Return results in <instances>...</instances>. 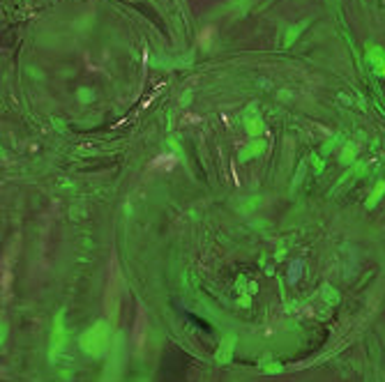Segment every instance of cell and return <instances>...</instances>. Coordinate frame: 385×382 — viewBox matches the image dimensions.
I'll list each match as a JSON object with an SVG mask.
<instances>
[{"mask_svg": "<svg viewBox=\"0 0 385 382\" xmlns=\"http://www.w3.org/2000/svg\"><path fill=\"white\" fill-rule=\"evenodd\" d=\"M143 341H146V309L139 304V318H136V327H134V343L136 347H143Z\"/></svg>", "mask_w": 385, "mask_h": 382, "instance_id": "cell-1", "label": "cell"}, {"mask_svg": "<svg viewBox=\"0 0 385 382\" xmlns=\"http://www.w3.org/2000/svg\"><path fill=\"white\" fill-rule=\"evenodd\" d=\"M210 37H212V28H205V30H203V35H201V44H203V46H208Z\"/></svg>", "mask_w": 385, "mask_h": 382, "instance_id": "cell-3", "label": "cell"}, {"mask_svg": "<svg viewBox=\"0 0 385 382\" xmlns=\"http://www.w3.org/2000/svg\"><path fill=\"white\" fill-rule=\"evenodd\" d=\"M175 166H178V159H175V155H159L157 159L152 161V168H155V171H164V173L173 171Z\"/></svg>", "mask_w": 385, "mask_h": 382, "instance_id": "cell-2", "label": "cell"}]
</instances>
